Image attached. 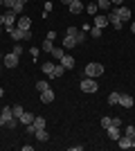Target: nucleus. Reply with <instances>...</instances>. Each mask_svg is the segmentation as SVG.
I'll return each instance as SVG.
<instances>
[{"label": "nucleus", "instance_id": "nucleus-25", "mask_svg": "<svg viewBox=\"0 0 135 151\" xmlns=\"http://www.w3.org/2000/svg\"><path fill=\"white\" fill-rule=\"evenodd\" d=\"M63 72H65V68L61 65V63H59V65H54V72H52V79H56V77H61Z\"/></svg>", "mask_w": 135, "mask_h": 151}, {"label": "nucleus", "instance_id": "nucleus-43", "mask_svg": "<svg viewBox=\"0 0 135 151\" xmlns=\"http://www.w3.org/2000/svg\"><path fill=\"white\" fill-rule=\"evenodd\" d=\"M2 95H5V90H2V88H0V97H2Z\"/></svg>", "mask_w": 135, "mask_h": 151}, {"label": "nucleus", "instance_id": "nucleus-40", "mask_svg": "<svg viewBox=\"0 0 135 151\" xmlns=\"http://www.w3.org/2000/svg\"><path fill=\"white\" fill-rule=\"evenodd\" d=\"M2 27H5V16L0 14V29H2Z\"/></svg>", "mask_w": 135, "mask_h": 151}, {"label": "nucleus", "instance_id": "nucleus-42", "mask_svg": "<svg viewBox=\"0 0 135 151\" xmlns=\"http://www.w3.org/2000/svg\"><path fill=\"white\" fill-rule=\"evenodd\" d=\"M131 32H133V34H135V23H133V25H131Z\"/></svg>", "mask_w": 135, "mask_h": 151}, {"label": "nucleus", "instance_id": "nucleus-12", "mask_svg": "<svg viewBox=\"0 0 135 151\" xmlns=\"http://www.w3.org/2000/svg\"><path fill=\"white\" fill-rule=\"evenodd\" d=\"M106 133H108V138H110V140H119V135H122V129L110 124L108 129H106Z\"/></svg>", "mask_w": 135, "mask_h": 151}, {"label": "nucleus", "instance_id": "nucleus-21", "mask_svg": "<svg viewBox=\"0 0 135 151\" xmlns=\"http://www.w3.org/2000/svg\"><path fill=\"white\" fill-rule=\"evenodd\" d=\"M41 50L50 54V52L54 50V41H50V38H45V41H43V45H41Z\"/></svg>", "mask_w": 135, "mask_h": 151}, {"label": "nucleus", "instance_id": "nucleus-7", "mask_svg": "<svg viewBox=\"0 0 135 151\" xmlns=\"http://www.w3.org/2000/svg\"><path fill=\"white\" fill-rule=\"evenodd\" d=\"M133 104H135L133 95H129V93H122V95H119V106H124V108H131Z\"/></svg>", "mask_w": 135, "mask_h": 151}, {"label": "nucleus", "instance_id": "nucleus-6", "mask_svg": "<svg viewBox=\"0 0 135 151\" xmlns=\"http://www.w3.org/2000/svg\"><path fill=\"white\" fill-rule=\"evenodd\" d=\"M108 23H110L113 27H115V29H122V23H124V20L119 18V16H117V12L113 9V12L108 14Z\"/></svg>", "mask_w": 135, "mask_h": 151}, {"label": "nucleus", "instance_id": "nucleus-24", "mask_svg": "<svg viewBox=\"0 0 135 151\" xmlns=\"http://www.w3.org/2000/svg\"><path fill=\"white\" fill-rule=\"evenodd\" d=\"M95 2H97V7H99V9H104V12H106V9H110V5H113L110 0H95Z\"/></svg>", "mask_w": 135, "mask_h": 151}, {"label": "nucleus", "instance_id": "nucleus-10", "mask_svg": "<svg viewBox=\"0 0 135 151\" xmlns=\"http://www.w3.org/2000/svg\"><path fill=\"white\" fill-rule=\"evenodd\" d=\"M16 27H18V29H25V32H29V27H32V20L27 18V16H20V18L16 20Z\"/></svg>", "mask_w": 135, "mask_h": 151}, {"label": "nucleus", "instance_id": "nucleus-37", "mask_svg": "<svg viewBox=\"0 0 135 151\" xmlns=\"http://www.w3.org/2000/svg\"><path fill=\"white\" fill-rule=\"evenodd\" d=\"M113 126H119V129H122V120H119V117H113Z\"/></svg>", "mask_w": 135, "mask_h": 151}, {"label": "nucleus", "instance_id": "nucleus-27", "mask_svg": "<svg viewBox=\"0 0 135 151\" xmlns=\"http://www.w3.org/2000/svg\"><path fill=\"white\" fill-rule=\"evenodd\" d=\"M108 104H110V106L119 104V93H110V95H108Z\"/></svg>", "mask_w": 135, "mask_h": 151}, {"label": "nucleus", "instance_id": "nucleus-32", "mask_svg": "<svg viewBox=\"0 0 135 151\" xmlns=\"http://www.w3.org/2000/svg\"><path fill=\"white\" fill-rule=\"evenodd\" d=\"M47 88H50L47 81H36V90H39V93H43V90H47Z\"/></svg>", "mask_w": 135, "mask_h": 151}, {"label": "nucleus", "instance_id": "nucleus-38", "mask_svg": "<svg viewBox=\"0 0 135 151\" xmlns=\"http://www.w3.org/2000/svg\"><path fill=\"white\" fill-rule=\"evenodd\" d=\"M45 38H50V41H54V38H56V32H47V36Z\"/></svg>", "mask_w": 135, "mask_h": 151}, {"label": "nucleus", "instance_id": "nucleus-8", "mask_svg": "<svg viewBox=\"0 0 135 151\" xmlns=\"http://www.w3.org/2000/svg\"><path fill=\"white\" fill-rule=\"evenodd\" d=\"M68 9H70V14H81L86 9V5L81 2V0H72L70 5H68Z\"/></svg>", "mask_w": 135, "mask_h": 151}, {"label": "nucleus", "instance_id": "nucleus-35", "mask_svg": "<svg viewBox=\"0 0 135 151\" xmlns=\"http://www.w3.org/2000/svg\"><path fill=\"white\" fill-rule=\"evenodd\" d=\"M77 27H68V32H65V36H77Z\"/></svg>", "mask_w": 135, "mask_h": 151}, {"label": "nucleus", "instance_id": "nucleus-46", "mask_svg": "<svg viewBox=\"0 0 135 151\" xmlns=\"http://www.w3.org/2000/svg\"><path fill=\"white\" fill-rule=\"evenodd\" d=\"M18 2H23V5H25V2H27V0H18Z\"/></svg>", "mask_w": 135, "mask_h": 151}, {"label": "nucleus", "instance_id": "nucleus-39", "mask_svg": "<svg viewBox=\"0 0 135 151\" xmlns=\"http://www.w3.org/2000/svg\"><path fill=\"white\" fill-rule=\"evenodd\" d=\"M29 54H32V57H39L41 50H39V47H32V52H29Z\"/></svg>", "mask_w": 135, "mask_h": 151}, {"label": "nucleus", "instance_id": "nucleus-44", "mask_svg": "<svg viewBox=\"0 0 135 151\" xmlns=\"http://www.w3.org/2000/svg\"><path fill=\"white\" fill-rule=\"evenodd\" d=\"M131 140H133V147H135V135H133V138H131Z\"/></svg>", "mask_w": 135, "mask_h": 151}, {"label": "nucleus", "instance_id": "nucleus-30", "mask_svg": "<svg viewBox=\"0 0 135 151\" xmlns=\"http://www.w3.org/2000/svg\"><path fill=\"white\" fill-rule=\"evenodd\" d=\"M11 111H14V117H20V115H23V111H25V108L20 106V104H16V106H11Z\"/></svg>", "mask_w": 135, "mask_h": 151}, {"label": "nucleus", "instance_id": "nucleus-41", "mask_svg": "<svg viewBox=\"0 0 135 151\" xmlns=\"http://www.w3.org/2000/svg\"><path fill=\"white\" fill-rule=\"evenodd\" d=\"M61 2H63V5L68 7V5H70V2H72V0H61Z\"/></svg>", "mask_w": 135, "mask_h": 151}, {"label": "nucleus", "instance_id": "nucleus-14", "mask_svg": "<svg viewBox=\"0 0 135 151\" xmlns=\"http://www.w3.org/2000/svg\"><path fill=\"white\" fill-rule=\"evenodd\" d=\"M117 145H119V149H131V147H133V140H131L129 135H119Z\"/></svg>", "mask_w": 135, "mask_h": 151}, {"label": "nucleus", "instance_id": "nucleus-23", "mask_svg": "<svg viewBox=\"0 0 135 151\" xmlns=\"http://www.w3.org/2000/svg\"><path fill=\"white\" fill-rule=\"evenodd\" d=\"M50 54H52V57H54V59H56V61H61V57H63V54H65V50H63V47H54V50H52Z\"/></svg>", "mask_w": 135, "mask_h": 151}, {"label": "nucleus", "instance_id": "nucleus-16", "mask_svg": "<svg viewBox=\"0 0 135 151\" xmlns=\"http://www.w3.org/2000/svg\"><path fill=\"white\" fill-rule=\"evenodd\" d=\"M106 25H110L108 23V16H104V14H99V16H95V27H106Z\"/></svg>", "mask_w": 135, "mask_h": 151}, {"label": "nucleus", "instance_id": "nucleus-26", "mask_svg": "<svg viewBox=\"0 0 135 151\" xmlns=\"http://www.w3.org/2000/svg\"><path fill=\"white\" fill-rule=\"evenodd\" d=\"M23 9H25V5H23V2H18V0H16V5L11 7V12L16 14V16H20V14H23Z\"/></svg>", "mask_w": 135, "mask_h": 151}, {"label": "nucleus", "instance_id": "nucleus-22", "mask_svg": "<svg viewBox=\"0 0 135 151\" xmlns=\"http://www.w3.org/2000/svg\"><path fill=\"white\" fill-rule=\"evenodd\" d=\"M32 126H34V133H36L39 129H45V120H43V117H34Z\"/></svg>", "mask_w": 135, "mask_h": 151}, {"label": "nucleus", "instance_id": "nucleus-19", "mask_svg": "<svg viewBox=\"0 0 135 151\" xmlns=\"http://www.w3.org/2000/svg\"><path fill=\"white\" fill-rule=\"evenodd\" d=\"M41 70H43V75H47V77L52 79V72H54V63H50V61L43 63V65H41Z\"/></svg>", "mask_w": 135, "mask_h": 151}, {"label": "nucleus", "instance_id": "nucleus-48", "mask_svg": "<svg viewBox=\"0 0 135 151\" xmlns=\"http://www.w3.org/2000/svg\"><path fill=\"white\" fill-rule=\"evenodd\" d=\"M0 72H2V65H0Z\"/></svg>", "mask_w": 135, "mask_h": 151}, {"label": "nucleus", "instance_id": "nucleus-45", "mask_svg": "<svg viewBox=\"0 0 135 151\" xmlns=\"http://www.w3.org/2000/svg\"><path fill=\"white\" fill-rule=\"evenodd\" d=\"M2 5H5V0H0V7H2Z\"/></svg>", "mask_w": 135, "mask_h": 151}, {"label": "nucleus", "instance_id": "nucleus-33", "mask_svg": "<svg viewBox=\"0 0 135 151\" xmlns=\"http://www.w3.org/2000/svg\"><path fill=\"white\" fill-rule=\"evenodd\" d=\"M110 124H113V117H108V115H104V117H101V126H104V129H108Z\"/></svg>", "mask_w": 135, "mask_h": 151}, {"label": "nucleus", "instance_id": "nucleus-13", "mask_svg": "<svg viewBox=\"0 0 135 151\" xmlns=\"http://www.w3.org/2000/svg\"><path fill=\"white\" fill-rule=\"evenodd\" d=\"M41 101H43V104H52V101H54V90L52 88L43 90V93H41Z\"/></svg>", "mask_w": 135, "mask_h": 151}, {"label": "nucleus", "instance_id": "nucleus-28", "mask_svg": "<svg viewBox=\"0 0 135 151\" xmlns=\"http://www.w3.org/2000/svg\"><path fill=\"white\" fill-rule=\"evenodd\" d=\"M97 9H99V7H97V2H90V5H86V12H88L90 16H97Z\"/></svg>", "mask_w": 135, "mask_h": 151}, {"label": "nucleus", "instance_id": "nucleus-17", "mask_svg": "<svg viewBox=\"0 0 135 151\" xmlns=\"http://www.w3.org/2000/svg\"><path fill=\"white\" fill-rule=\"evenodd\" d=\"M18 122L27 126V124H32V122H34V115H32V113H27V111H23V115L18 117Z\"/></svg>", "mask_w": 135, "mask_h": 151}, {"label": "nucleus", "instance_id": "nucleus-34", "mask_svg": "<svg viewBox=\"0 0 135 151\" xmlns=\"http://www.w3.org/2000/svg\"><path fill=\"white\" fill-rule=\"evenodd\" d=\"M124 135L133 138V135H135V126H126V129H124Z\"/></svg>", "mask_w": 135, "mask_h": 151}, {"label": "nucleus", "instance_id": "nucleus-3", "mask_svg": "<svg viewBox=\"0 0 135 151\" xmlns=\"http://www.w3.org/2000/svg\"><path fill=\"white\" fill-rule=\"evenodd\" d=\"M2 65H5V68H9V70H14L16 65H18V54H16V52L5 54V57H2Z\"/></svg>", "mask_w": 135, "mask_h": 151}, {"label": "nucleus", "instance_id": "nucleus-4", "mask_svg": "<svg viewBox=\"0 0 135 151\" xmlns=\"http://www.w3.org/2000/svg\"><path fill=\"white\" fill-rule=\"evenodd\" d=\"M81 90H84V93H88V95H92V93H97V81L95 79H90V77H86L84 81H81Z\"/></svg>", "mask_w": 135, "mask_h": 151}, {"label": "nucleus", "instance_id": "nucleus-9", "mask_svg": "<svg viewBox=\"0 0 135 151\" xmlns=\"http://www.w3.org/2000/svg\"><path fill=\"white\" fill-rule=\"evenodd\" d=\"M59 63H61V65H63L65 70H72V68H74V63H77V61H74V57H70V54H63V57H61V61H59Z\"/></svg>", "mask_w": 135, "mask_h": 151}, {"label": "nucleus", "instance_id": "nucleus-2", "mask_svg": "<svg viewBox=\"0 0 135 151\" xmlns=\"http://www.w3.org/2000/svg\"><path fill=\"white\" fill-rule=\"evenodd\" d=\"M104 75V65L101 63H88L86 65V77H90V79H97V77Z\"/></svg>", "mask_w": 135, "mask_h": 151}, {"label": "nucleus", "instance_id": "nucleus-11", "mask_svg": "<svg viewBox=\"0 0 135 151\" xmlns=\"http://www.w3.org/2000/svg\"><path fill=\"white\" fill-rule=\"evenodd\" d=\"M2 16H5V29L9 32V29L14 27V20H16V14H14L11 9H9V12H7V14H2Z\"/></svg>", "mask_w": 135, "mask_h": 151}, {"label": "nucleus", "instance_id": "nucleus-18", "mask_svg": "<svg viewBox=\"0 0 135 151\" xmlns=\"http://www.w3.org/2000/svg\"><path fill=\"white\" fill-rule=\"evenodd\" d=\"M34 135H36V140H39V142H47V140H50V133L45 131V129H39Z\"/></svg>", "mask_w": 135, "mask_h": 151}, {"label": "nucleus", "instance_id": "nucleus-5", "mask_svg": "<svg viewBox=\"0 0 135 151\" xmlns=\"http://www.w3.org/2000/svg\"><path fill=\"white\" fill-rule=\"evenodd\" d=\"M9 36H11L14 41H23V38H32V32L18 29V27H11V29H9Z\"/></svg>", "mask_w": 135, "mask_h": 151}, {"label": "nucleus", "instance_id": "nucleus-47", "mask_svg": "<svg viewBox=\"0 0 135 151\" xmlns=\"http://www.w3.org/2000/svg\"><path fill=\"white\" fill-rule=\"evenodd\" d=\"M0 61H2V54H0Z\"/></svg>", "mask_w": 135, "mask_h": 151}, {"label": "nucleus", "instance_id": "nucleus-31", "mask_svg": "<svg viewBox=\"0 0 135 151\" xmlns=\"http://www.w3.org/2000/svg\"><path fill=\"white\" fill-rule=\"evenodd\" d=\"M74 41H77V45H81V43L86 41V32L79 29V32H77V36H74Z\"/></svg>", "mask_w": 135, "mask_h": 151}, {"label": "nucleus", "instance_id": "nucleus-29", "mask_svg": "<svg viewBox=\"0 0 135 151\" xmlns=\"http://www.w3.org/2000/svg\"><path fill=\"white\" fill-rule=\"evenodd\" d=\"M88 32H90V36H92V38H99V36H101V32H104V29H101V27H90Z\"/></svg>", "mask_w": 135, "mask_h": 151}, {"label": "nucleus", "instance_id": "nucleus-15", "mask_svg": "<svg viewBox=\"0 0 135 151\" xmlns=\"http://www.w3.org/2000/svg\"><path fill=\"white\" fill-rule=\"evenodd\" d=\"M115 12H117V16H119L122 20H129L131 18V9H129V7H122V5H119V7H115Z\"/></svg>", "mask_w": 135, "mask_h": 151}, {"label": "nucleus", "instance_id": "nucleus-1", "mask_svg": "<svg viewBox=\"0 0 135 151\" xmlns=\"http://www.w3.org/2000/svg\"><path fill=\"white\" fill-rule=\"evenodd\" d=\"M18 122V117H14V111L11 106H5L0 111V126H5V129H14Z\"/></svg>", "mask_w": 135, "mask_h": 151}, {"label": "nucleus", "instance_id": "nucleus-36", "mask_svg": "<svg viewBox=\"0 0 135 151\" xmlns=\"http://www.w3.org/2000/svg\"><path fill=\"white\" fill-rule=\"evenodd\" d=\"M14 5H16V0H5V7H7V9H11Z\"/></svg>", "mask_w": 135, "mask_h": 151}, {"label": "nucleus", "instance_id": "nucleus-20", "mask_svg": "<svg viewBox=\"0 0 135 151\" xmlns=\"http://www.w3.org/2000/svg\"><path fill=\"white\" fill-rule=\"evenodd\" d=\"M74 45H77L74 36H63V50H70V47H74Z\"/></svg>", "mask_w": 135, "mask_h": 151}]
</instances>
